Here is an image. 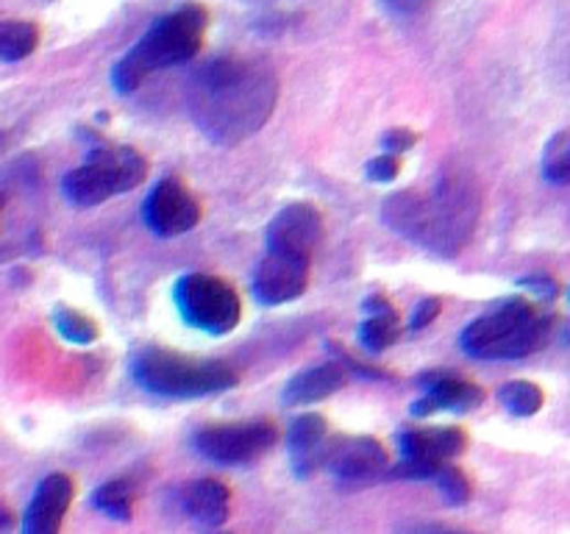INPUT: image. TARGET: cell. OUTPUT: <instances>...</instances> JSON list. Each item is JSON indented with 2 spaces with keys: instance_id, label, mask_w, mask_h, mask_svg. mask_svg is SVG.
<instances>
[{
  "instance_id": "obj_1",
  "label": "cell",
  "mask_w": 570,
  "mask_h": 534,
  "mask_svg": "<svg viewBox=\"0 0 570 534\" xmlns=\"http://www.w3.org/2000/svg\"><path fill=\"white\" fill-rule=\"evenodd\" d=\"M278 103V73L259 56H215L189 76L187 109L215 145H240L265 129Z\"/></svg>"
},
{
  "instance_id": "obj_2",
  "label": "cell",
  "mask_w": 570,
  "mask_h": 534,
  "mask_svg": "<svg viewBox=\"0 0 570 534\" xmlns=\"http://www.w3.org/2000/svg\"><path fill=\"white\" fill-rule=\"evenodd\" d=\"M482 218V189L464 167H446L426 193L401 189L382 206L387 229L442 259L471 242Z\"/></svg>"
},
{
  "instance_id": "obj_3",
  "label": "cell",
  "mask_w": 570,
  "mask_h": 534,
  "mask_svg": "<svg viewBox=\"0 0 570 534\" xmlns=\"http://www.w3.org/2000/svg\"><path fill=\"white\" fill-rule=\"evenodd\" d=\"M206 25L209 12L200 3H187L160 18L112 67V87L120 95H129L153 73L195 59L204 45Z\"/></svg>"
},
{
  "instance_id": "obj_4",
  "label": "cell",
  "mask_w": 570,
  "mask_h": 534,
  "mask_svg": "<svg viewBox=\"0 0 570 534\" xmlns=\"http://www.w3.org/2000/svg\"><path fill=\"white\" fill-rule=\"evenodd\" d=\"M553 331V315L526 298H506L487 315L476 317L459 335L468 357L482 362H512L540 351Z\"/></svg>"
},
{
  "instance_id": "obj_5",
  "label": "cell",
  "mask_w": 570,
  "mask_h": 534,
  "mask_svg": "<svg viewBox=\"0 0 570 534\" xmlns=\"http://www.w3.org/2000/svg\"><path fill=\"white\" fill-rule=\"evenodd\" d=\"M131 377L160 399H204L237 388L240 373L218 359H195L167 348H142L131 359Z\"/></svg>"
},
{
  "instance_id": "obj_6",
  "label": "cell",
  "mask_w": 570,
  "mask_h": 534,
  "mask_svg": "<svg viewBox=\"0 0 570 534\" xmlns=\"http://www.w3.org/2000/svg\"><path fill=\"white\" fill-rule=\"evenodd\" d=\"M147 176V162L136 148L100 142L87 153V162L62 178V195L78 209L107 204L114 195L140 187Z\"/></svg>"
},
{
  "instance_id": "obj_7",
  "label": "cell",
  "mask_w": 570,
  "mask_h": 534,
  "mask_svg": "<svg viewBox=\"0 0 570 534\" xmlns=\"http://www.w3.org/2000/svg\"><path fill=\"white\" fill-rule=\"evenodd\" d=\"M173 304L187 326L204 335L223 337L240 324L242 301L226 279L209 273H187L173 287Z\"/></svg>"
},
{
  "instance_id": "obj_8",
  "label": "cell",
  "mask_w": 570,
  "mask_h": 534,
  "mask_svg": "<svg viewBox=\"0 0 570 534\" xmlns=\"http://www.w3.org/2000/svg\"><path fill=\"white\" fill-rule=\"evenodd\" d=\"M401 462L390 465L384 479H435L442 465L453 462L468 448V435L457 426H412L398 435Z\"/></svg>"
},
{
  "instance_id": "obj_9",
  "label": "cell",
  "mask_w": 570,
  "mask_h": 534,
  "mask_svg": "<svg viewBox=\"0 0 570 534\" xmlns=\"http://www.w3.org/2000/svg\"><path fill=\"white\" fill-rule=\"evenodd\" d=\"M278 440V429L271 421L215 423L195 435V451L215 465H248L271 451Z\"/></svg>"
},
{
  "instance_id": "obj_10",
  "label": "cell",
  "mask_w": 570,
  "mask_h": 534,
  "mask_svg": "<svg viewBox=\"0 0 570 534\" xmlns=\"http://www.w3.org/2000/svg\"><path fill=\"white\" fill-rule=\"evenodd\" d=\"M142 220L156 237H182L200 224V200L182 178L165 176L142 200Z\"/></svg>"
},
{
  "instance_id": "obj_11",
  "label": "cell",
  "mask_w": 570,
  "mask_h": 534,
  "mask_svg": "<svg viewBox=\"0 0 570 534\" xmlns=\"http://www.w3.org/2000/svg\"><path fill=\"white\" fill-rule=\"evenodd\" d=\"M324 468L342 484H371L387 476L390 457L373 437H329Z\"/></svg>"
},
{
  "instance_id": "obj_12",
  "label": "cell",
  "mask_w": 570,
  "mask_h": 534,
  "mask_svg": "<svg viewBox=\"0 0 570 534\" xmlns=\"http://www.w3.org/2000/svg\"><path fill=\"white\" fill-rule=\"evenodd\" d=\"M324 237V215L306 200L284 206L267 226V251L313 262V253Z\"/></svg>"
},
{
  "instance_id": "obj_13",
  "label": "cell",
  "mask_w": 570,
  "mask_h": 534,
  "mask_svg": "<svg viewBox=\"0 0 570 534\" xmlns=\"http://www.w3.org/2000/svg\"><path fill=\"white\" fill-rule=\"evenodd\" d=\"M418 384L424 388V395L409 406L412 417H429L437 415V412L464 415V412L482 406L484 401V390L479 384L468 382V379L451 373V370H429L418 379Z\"/></svg>"
},
{
  "instance_id": "obj_14",
  "label": "cell",
  "mask_w": 570,
  "mask_h": 534,
  "mask_svg": "<svg viewBox=\"0 0 570 534\" xmlns=\"http://www.w3.org/2000/svg\"><path fill=\"white\" fill-rule=\"evenodd\" d=\"M309 264L313 262L267 251L253 271V298L265 306H282L300 298L304 290L309 287Z\"/></svg>"
},
{
  "instance_id": "obj_15",
  "label": "cell",
  "mask_w": 570,
  "mask_h": 534,
  "mask_svg": "<svg viewBox=\"0 0 570 534\" xmlns=\"http://www.w3.org/2000/svg\"><path fill=\"white\" fill-rule=\"evenodd\" d=\"M76 484L67 473H51L36 484L23 515V534H59Z\"/></svg>"
},
{
  "instance_id": "obj_16",
  "label": "cell",
  "mask_w": 570,
  "mask_h": 534,
  "mask_svg": "<svg viewBox=\"0 0 570 534\" xmlns=\"http://www.w3.org/2000/svg\"><path fill=\"white\" fill-rule=\"evenodd\" d=\"M326 443H329V426L324 415H300L289 423L287 451L293 473L298 479H309L315 470L324 468Z\"/></svg>"
},
{
  "instance_id": "obj_17",
  "label": "cell",
  "mask_w": 570,
  "mask_h": 534,
  "mask_svg": "<svg viewBox=\"0 0 570 534\" xmlns=\"http://www.w3.org/2000/svg\"><path fill=\"white\" fill-rule=\"evenodd\" d=\"M182 510L204 526H223L231 512V490L218 479H195L178 490Z\"/></svg>"
},
{
  "instance_id": "obj_18",
  "label": "cell",
  "mask_w": 570,
  "mask_h": 534,
  "mask_svg": "<svg viewBox=\"0 0 570 534\" xmlns=\"http://www.w3.org/2000/svg\"><path fill=\"white\" fill-rule=\"evenodd\" d=\"M348 382V373L337 362L315 364V368H306L300 373H295L287 384H284L282 401L287 406H300V404H315V401H324L329 395L340 393Z\"/></svg>"
},
{
  "instance_id": "obj_19",
  "label": "cell",
  "mask_w": 570,
  "mask_h": 534,
  "mask_svg": "<svg viewBox=\"0 0 570 534\" xmlns=\"http://www.w3.org/2000/svg\"><path fill=\"white\" fill-rule=\"evenodd\" d=\"M365 320L359 326V346L368 353H382L398 340V312L390 304L387 295L373 293L368 295L365 304Z\"/></svg>"
},
{
  "instance_id": "obj_20",
  "label": "cell",
  "mask_w": 570,
  "mask_h": 534,
  "mask_svg": "<svg viewBox=\"0 0 570 534\" xmlns=\"http://www.w3.org/2000/svg\"><path fill=\"white\" fill-rule=\"evenodd\" d=\"M40 45V29L29 20H0V62H23Z\"/></svg>"
},
{
  "instance_id": "obj_21",
  "label": "cell",
  "mask_w": 570,
  "mask_h": 534,
  "mask_svg": "<svg viewBox=\"0 0 570 534\" xmlns=\"http://www.w3.org/2000/svg\"><path fill=\"white\" fill-rule=\"evenodd\" d=\"M92 506L100 515L112 517V521H131V510H134V490L123 479H112V482L100 484L92 493Z\"/></svg>"
},
{
  "instance_id": "obj_22",
  "label": "cell",
  "mask_w": 570,
  "mask_h": 534,
  "mask_svg": "<svg viewBox=\"0 0 570 534\" xmlns=\"http://www.w3.org/2000/svg\"><path fill=\"white\" fill-rule=\"evenodd\" d=\"M542 178L551 184H570V129L559 131L546 142L540 156Z\"/></svg>"
},
{
  "instance_id": "obj_23",
  "label": "cell",
  "mask_w": 570,
  "mask_h": 534,
  "mask_svg": "<svg viewBox=\"0 0 570 534\" xmlns=\"http://www.w3.org/2000/svg\"><path fill=\"white\" fill-rule=\"evenodd\" d=\"M498 401L509 415L531 417L540 412L546 395H542V390L535 382H506L498 390Z\"/></svg>"
},
{
  "instance_id": "obj_24",
  "label": "cell",
  "mask_w": 570,
  "mask_h": 534,
  "mask_svg": "<svg viewBox=\"0 0 570 534\" xmlns=\"http://www.w3.org/2000/svg\"><path fill=\"white\" fill-rule=\"evenodd\" d=\"M54 326L59 331V337H65L67 342H76V346H89L100 335L98 324H95L92 317H87L78 309H70V306H56Z\"/></svg>"
},
{
  "instance_id": "obj_25",
  "label": "cell",
  "mask_w": 570,
  "mask_h": 534,
  "mask_svg": "<svg viewBox=\"0 0 570 534\" xmlns=\"http://www.w3.org/2000/svg\"><path fill=\"white\" fill-rule=\"evenodd\" d=\"M435 484L440 488V495L446 499V504H451V506L468 504L473 495L471 479H468V476H464L453 462L442 465V468L437 470Z\"/></svg>"
},
{
  "instance_id": "obj_26",
  "label": "cell",
  "mask_w": 570,
  "mask_h": 534,
  "mask_svg": "<svg viewBox=\"0 0 570 534\" xmlns=\"http://www.w3.org/2000/svg\"><path fill=\"white\" fill-rule=\"evenodd\" d=\"M329 351L335 353V362L340 364V368L346 370V373H351L353 379H390L387 370L373 368V364L359 362V359H351V353H346L340 346H335V342H331V346H329Z\"/></svg>"
},
{
  "instance_id": "obj_27",
  "label": "cell",
  "mask_w": 570,
  "mask_h": 534,
  "mask_svg": "<svg viewBox=\"0 0 570 534\" xmlns=\"http://www.w3.org/2000/svg\"><path fill=\"white\" fill-rule=\"evenodd\" d=\"M365 173H368V178H371V182H382V184L393 182V178L401 173V156H393V153H382V156H376V159H371V162H368Z\"/></svg>"
},
{
  "instance_id": "obj_28",
  "label": "cell",
  "mask_w": 570,
  "mask_h": 534,
  "mask_svg": "<svg viewBox=\"0 0 570 534\" xmlns=\"http://www.w3.org/2000/svg\"><path fill=\"white\" fill-rule=\"evenodd\" d=\"M440 298H435V295H429V298L420 301L418 306H415V312H412V320H409V331H424L426 326H431L440 317Z\"/></svg>"
},
{
  "instance_id": "obj_29",
  "label": "cell",
  "mask_w": 570,
  "mask_h": 534,
  "mask_svg": "<svg viewBox=\"0 0 570 534\" xmlns=\"http://www.w3.org/2000/svg\"><path fill=\"white\" fill-rule=\"evenodd\" d=\"M415 142H418V134L409 129H393L384 134L382 140V148L384 153H393V156H404L406 151H412L415 148Z\"/></svg>"
},
{
  "instance_id": "obj_30",
  "label": "cell",
  "mask_w": 570,
  "mask_h": 534,
  "mask_svg": "<svg viewBox=\"0 0 570 534\" xmlns=\"http://www.w3.org/2000/svg\"><path fill=\"white\" fill-rule=\"evenodd\" d=\"M517 287H524V290H531V293H537L540 298H548L553 301L559 295V284L553 282L551 276H542V273H535V276H524V279H517Z\"/></svg>"
},
{
  "instance_id": "obj_31",
  "label": "cell",
  "mask_w": 570,
  "mask_h": 534,
  "mask_svg": "<svg viewBox=\"0 0 570 534\" xmlns=\"http://www.w3.org/2000/svg\"><path fill=\"white\" fill-rule=\"evenodd\" d=\"M398 534H473V532H462V528L446 526V523H409V526L398 528Z\"/></svg>"
},
{
  "instance_id": "obj_32",
  "label": "cell",
  "mask_w": 570,
  "mask_h": 534,
  "mask_svg": "<svg viewBox=\"0 0 570 534\" xmlns=\"http://www.w3.org/2000/svg\"><path fill=\"white\" fill-rule=\"evenodd\" d=\"M382 3L395 14H412L418 12L420 7H426V0H382Z\"/></svg>"
},
{
  "instance_id": "obj_33",
  "label": "cell",
  "mask_w": 570,
  "mask_h": 534,
  "mask_svg": "<svg viewBox=\"0 0 570 534\" xmlns=\"http://www.w3.org/2000/svg\"><path fill=\"white\" fill-rule=\"evenodd\" d=\"M12 512H9V506L0 501V532H9L12 528Z\"/></svg>"
},
{
  "instance_id": "obj_34",
  "label": "cell",
  "mask_w": 570,
  "mask_h": 534,
  "mask_svg": "<svg viewBox=\"0 0 570 534\" xmlns=\"http://www.w3.org/2000/svg\"><path fill=\"white\" fill-rule=\"evenodd\" d=\"M568 342H570V326H568Z\"/></svg>"
},
{
  "instance_id": "obj_35",
  "label": "cell",
  "mask_w": 570,
  "mask_h": 534,
  "mask_svg": "<svg viewBox=\"0 0 570 534\" xmlns=\"http://www.w3.org/2000/svg\"><path fill=\"white\" fill-rule=\"evenodd\" d=\"M568 304H570V290H568Z\"/></svg>"
},
{
  "instance_id": "obj_36",
  "label": "cell",
  "mask_w": 570,
  "mask_h": 534,
  "mask_svg": "<svg viewBox=\"0 0 570 534\" xmlns=\"http://www.w3.org/2000/svg\"><path fill=\"white\" fill-rule=\"evenodd\" d=\"M220 534H229V532H220Z\"/></svg>"
}]
</instances>
